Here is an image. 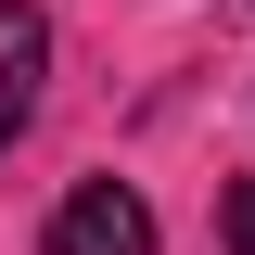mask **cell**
Returning <instances> with one entry per match:
<instances>
[{"label": "cell", "mask_w": 255, "mask_h": 255, "mask_svg": "<svg viewBox=\"0 0 255 255\" xmlns=\"http://www.w3.org/2000/svg\"><path fill=\"white\" fill-rule=\"evenodd\" d=\"M38 255H153V204L128 179H77L51 204V230H38Z\"/></svg>", "instance_id": "1"}, {"label": "cell", "mask_w": 255, "mask_h": 255, "mask_svg": "<svg viewBox=\"0 0 255 255\" xmlns=\"http://www.w3.org/2000/svg\"><path fill=\"white\" fill-rule=\"evenodd\" d=\"M38 77H51V13L38 0H0V153L38 128Z\"/></svg>", "instance_id": "2"}, {"label": "cell", "mask_w": 255, "mask_h": 255, "mask_svg": "<svg viewBox=\"0 0 255 255\" xmlns=\"http://www.w3.org/2000/svg\"><path fill=\"white\" fill-rule=\"evenodd\" d=\"M217 230H230V255H255V179H243V191L217 204Z\"/></svg>", "instance_id": "3"}]
</instances>
